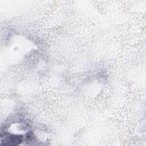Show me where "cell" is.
Returning <instances> with one entry per match:
<instances>
[{
  "mask_svg": "<svg viewBox=\"0 0 146 146\" xmlns=\"http://www.w3.org/2000/svg\"><path fill=\"white\" fill-rule=\"evenodd\" d=\"M22 141V137L21 136L11 135L10 137L6 139V141L9 142L7 144L8 145H17L19 144Z\"/></svg>",
  "mask_w": 146,
  "mask_h": 146,
  "instance_id": "6da1fadb",
  "label": "cell"
}]
</instances>
